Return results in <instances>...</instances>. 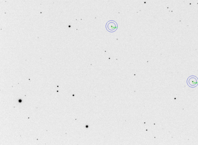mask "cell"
<instances>
[{
	"label": "cell",
	"instance_id": "6da1fadb",
	"mask_svg": "<svg viewBox=\"0 0 198 145\" xmlns=\"http://www.w3.org/2000/svg\"><path fill=\"white\" fill-rule=\"evenodd\" d=\"M117 24L116 22L113 21H110L107 23L106 25V28L109 32H113L117 30Z\"/></svg>",
	"mask_w": 198,
	"mask_h": 145
},
{
	"label": "cell",
	"instance_id": "7a4b0ae2",
	"mask_svg": "<svg viewBox=\"0 0 198 145\" xmlns=\"http://www.w3.org/2000/svg\"><path fill=\"white\" fill-rule=\"evenodd\" d=\"M187 83L190 87L194 88L198 85V79L196 77L193 76L190 77L188 79Z\"/></svg>",
	"mask_w": 198,
	"mask_h": 145
},
{
	"label": "cell",
	"instance_id": "3957f363",
	"mask_svg": "<svg viewBox=\"0 0 198 145\" xmlns=\"http://www.w3.org/2000/svg\"><path fill=\"white\" fill-rule=\"evenodd\" d=\"M20 103H22V100H21V99H20V100H19L18 101Z\"/></svg>",
	"mask_w": 198,
	"mask_h": 145
}]
</instances>
